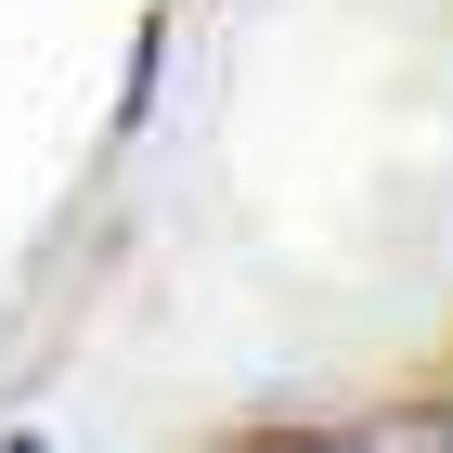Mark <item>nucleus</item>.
Instances as JSON below:
<instances>
[{
  "label": "nucleus",
  "mask_w": 453,
  "mask_h": 453,
  "mask_svg": "<svg viewBox=\"0 0 453 453\" xmlns=\"http://www.w3.org/2000/svg\"><path fill=\"white\" fill-rule=\"evenodd\" d=\"M337 453H453V402H402V415H376V427H349Z\"/></svg>",
  "instance_id": "f257e3e1"
},
{
  "label": "nucleus",
  "mask_w": 453,
  "mask_h": 453,
  "mask_svg": "<svg viewBox=\"0 0 453 453\" xmlns=\"http://www.w3.org/2000/svg\"><path fill=\"white\" fill-rule=\"evenodd\" d=\"M246 453H337V441H246Z\"/></svg>",
  "instance_id": "f03ea898"
},
{
  "label": "nucleus",
  "mask_w": 453,
  "mask_h": 453,
  "mask_svg": "<svg viewBox=\"0 0 453 453\" xmlns=\"http://www.w3.org/2000/svg\"><path fill=\"white\" fill-rule=\"evenodd\" d=\"M13 453H39V441H13Z\"/></svg>",
  "instance_id": "7ed1b4c3"
}]
</instances>
